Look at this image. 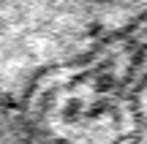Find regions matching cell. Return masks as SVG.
Segmentation results:
<instances>
[{
    "mask_svg": "<svg viewBox=\"0 0 147 144\" xmlns=\"http://www.w3.org/2000/svg\"><path fill=\"white\" fill-rule=\"evenodd\" d=\"M106 22L109 0H0V98L19 123L38 84L87 57Z\"/></svg>",
    "mask_w": 147,
    "mask_h": 144,
    "instance_id": "6da1fadb",
    "label": "cell"
},
{
    "mask_svg": "<svg viewBox=\"0 0 147 144\" xmlns=\"http://www.w3.org/2000/svg\"><path fill=\"white\" fill-rule=\"evenodd\" d=\"M11 139H25V131H22L16 112L0 98V141H11Z\"/></svg>",
    "mask_w": 147,
    "mask_h": 144,
    "instance_id": "7a4b0ae2",
    "label": "cell"
}]
</instances>
